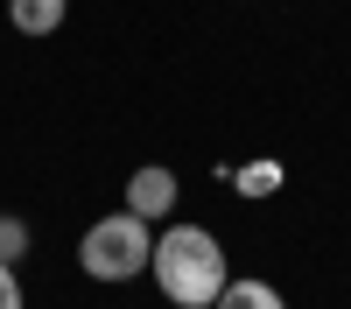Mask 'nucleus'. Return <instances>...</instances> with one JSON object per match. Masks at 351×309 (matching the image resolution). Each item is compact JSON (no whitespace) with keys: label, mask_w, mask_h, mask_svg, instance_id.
<instances>
[{"label":"nucleus","mask_w":351,"mask_h":309,"mask_svg":"<svg viewBox=\"0 0 351 309\" xmlns=\"http://www.w3.org/2000/svg\"><path fill=\"white\" fill-rule=\"evenodd\" d=\"M211 309H288V295L274 281H260V274H225V288H218Z\"/></svg>","instance_id":"5"},{"label":"nucleus","mask_w":351,"mask_h":309,"mask_svg":"<svg viewBox=\"0 0 351 309\" xmlns=\"http://www.w3.org/2000/svg\"><path fill=\"white\" fill-rule=\"evenodd\" d=\"M148 260H155V225L134 218L127 204L106 211V218H92L84 239H77V267L92 274V281H141Z\"/></svg>","instance_id":"2"},{"label":"nucleus","mask_w":351,"mask_h":309,"mask_svg":"<svg viewBox=\"0 0 351 309\" xmlns=\"http://www.w3.org/2000/svg\"><path fill=\"white\" fill-rule=\"evenodd\" d=\"M0 309H28V295H21V274L0 260Z\"/></svg>","instance_id":"8"},{"label":"nucleus","mask_w":351,"mask_h":309,"mask_svg":"<svg viewBox=\"0 0 351 309\" xmlns=\"http://www.w3.org/2000/svg\"><path fill=\"white\" fill-rule=\"evenodd\" d=\"M148 274H155V288H162L176 309H211L218 288H225V246L204 232V225L169 218L162 232H155V260H148Z\"/></svg>","instance_id":"1"},{"label":"nucleus","mask_w":351,"mask_h":309,"mask_svg":"<svg viewBox=\"0 0 351 309\" xmlns=\"http://www.w3.org/2000/svg\"><path fill=\"white\" fill-rule=\"evenodd\" d=\"M0 260L8 267L28 260V218H14V211H0Z\"/></svg>","instance_id":"7"},{"label":"nucleus","mask_w":351,"mask_h":309,"mask_svg":"<svg viewBox=\"0 0 351 309\" xmlns=\"http://www.w3.org/2000/svg\"><path fill=\"white\" fill-rule=\"evenodd\" d=\"M64 14H71V0H8V21L21 36H56Z\"/></svg>","instance_id":"6"},{"label":"nucleus","mask_w":351,"mask_h":309,"mask_svg":"<svg viewBox=\"0 0 351 309\" xmlns=\"http://www.w3.org/2000/svg\"><path fill=\"white\" fill-rule=\"evenodd\" d=\"M218 183H232L246 197V204H260V197H281V183H288V169L274 162V155H260V162H239V169H225Z\"/></svg>","instance_id":"4"},{"label":"nucleus","mask_w":351,"mask_h":309,"mask_svg":"<svg viewBox=\"0 0 351 309\" xmlns=\"http://www.w3.org/2000/svg\"><path fill=\"white\" fill-rule=\"evenodd\" d=\"M176 197H183V183H176L169 162H141L134 176H127V211L148 218V225H169L176 218Z\"/></svg>","instance_id":"3"}]
</instances>
